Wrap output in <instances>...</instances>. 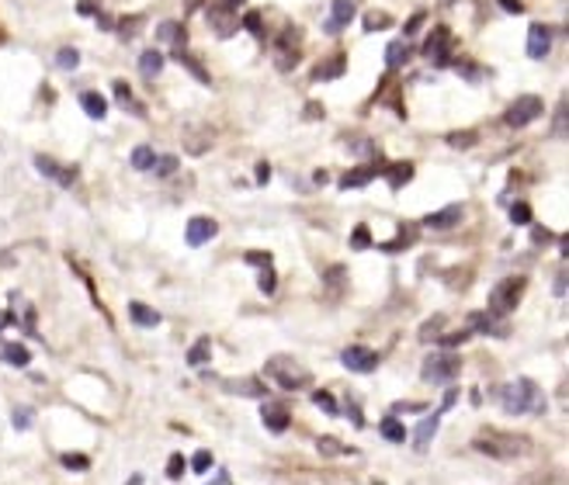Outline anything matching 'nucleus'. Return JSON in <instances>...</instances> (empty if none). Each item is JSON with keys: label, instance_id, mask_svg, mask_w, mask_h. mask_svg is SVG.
I'll list each match as a JSON object with an SVG mask.
<instances>
[{"label": "nucleus", "instance_id": "37", "mask_svg": "<svg viewBox=\"0 0 569 485\" xmlns=\"http://www.w3.org/2000/svg\"><path fill=\"white\" fill-rule=\"evenodd\" d=\"M181 63H184V67H188V70H191V73H194L198 80H202V83H212L209 70H206L202 63H198V60H191V55H188V52H181Z\"/></svg>", "mask_w": 569, "mask_h": 485}, {"label": "nucleus", "instance_id": "27", "mask_svg": "<svg viewBox=\"0 0 569 485\" xmlns=\"http://www.w3.org/2000/svg\"><path fill=\"white\" fill-rule=\"evenodd\" d=\"M445 326H448L445 316H431V320L423 323V330H420V340H423V344H435V340L445 333Z\"/></svg>", "mask_w": 569, "mask_h": 485}, {"label": "nucleus", "instance_id": "11", "mask_svg": "<svg viewBox=\"0 0 569 485\" xmlns=\"http://www.w3.org/2000/svg\"><path fill=\"white\" fill-rule=\"evenodd\" d=\"M351 21H355V0H333V4H330V18H327V24H323V32H327V36H340Z\"/></svg>", "mask_w": 569, "mask_h": 485}, {"label": "nucleus", "instance_id": "49", "mask_svg": "<svg viewBox=\"0 0 569 485\" xmlns=\"http://www.w3.org/2000/svg\"><path fill=\"white\" fill-rule=\"evenodd\" d=\"M320 454H345V447H340L337 441H327V437H320Z\"/></svg>", "mask_w": 569, "mask_h": 485}, {"label": "nucleus", "instance_id": "40", "mask_svg": "<svg viewBox=\"0 0 569 485\" xmlns=\"http://www.w3.org/2000/svg\"><path fill=\"white\" fill-rule=\"evenodd\" d=\"M184 468H188L184 454H170V462H167V478H181Z\"/></svg>", "mask_w": 569, "mask_h": 485}, {"label": "nucleus", "instance_id": "44", "mask_svg": "<svg viewBox=\"0 0 569 485\" xmlns=\"http://www.w3.org/2000/svg\"><path fill=\"white\" fill-rule=\"evenodd\" d=\"M191 468H194L198 475H206V472L212 468V454H209V451H198L194 458H191Z\"/></svg>", "mask_w": 569, "mask_h": 485}, {"label": "nucleus", "instance_id": "55", "mask_svg": "<svg viewBox=\"0 0 569 485\" xmlns=\"http://www.w3.org/2000/svg\"><path fill=\"white\" fill-rule=\"evenodd\" d=\"M420 21H423V14H413V18L407 21V36H413V32H417V28H420Z\"/></svg>", "mask_w": 569, "mask_h": 485}, {"label": "nucleus", "instance_id": "7", "mask_svg": "<svg viewBox=\"0 0 569 485\" xmlns=\"http://www.w3.org/2000/svg\"><path fill=\"white\" fill-rule=\"evenodd\" d=\"M538 115H542V98L525 94V98H518L515 104H510V108L503 111V125H507V129H525V125H531Z\"/></svg>", "mask_w": 569, "mask_h": 485}, {"label": "nucleus", "instance_id": "39", "mask_svg": "<svg viewBox=\"0 0 569 485\" xmlns=\"http://www.w3.org/2000/svg\"><path fill=\"white\" fill-rule=\"evenodd\" d=\"M258 284H261V292H264V295H271V292L278 289V274H274V267H271V264H268V267H261Z\"/></svg>", "mask_w": 569, "mask_h": 485}, {"label": "nucleus", "instance_id": "23", "mask_svg": "<svg viewBox=\"0 0 569 485\" xmlns=\"http://www.w3.org/2000/svg\"><path fill=\"white\" fill-rule=\"evenodd\" d=\"M80 108L88 111L91 119H104V115H108V101H104L98 91H83V94H80Z\"/></svg>", "mask_w": 569, "mask_h": 485}, {"label": "nucleus", "instance_id": "48", "mask_svg": "<svg viewBox=\"0 0 569 485\" xmlns=\"http://www.w3.org/2000/svg\"><path fill=\"white\" fill-rule=\"evenodd\" d=\"M497 4L507 11V14H521L525 11V4H521V0H497Z\"/></svg>", "mask_w": 569, "mask_h": 485}, {"label": "nucleus", "instance_id": "50", "mask_svg": "<svg viewBox=\"0 0 569 485\" xmlns=\"http://www.w3.org/2000/svg\"><path fill=\"white\" fill-rule=\"evenodd\" d=\"M455 403H459V388H448V392H445V403H441V413H448Z\"/></svg>", "mask_w": 569, "mask_h": 485}, {"label": "nucleus", "instance_id": "34", "mask_svg": "<svg viewBox=\"0 0 569 485\" xmlns=\"http://www.w3.org/2000/svg\"><path fill=\"white\" fill-rule=\"evenodd\" d=\"M312 403H317V406H320L323 413H330V416L340 413V410H337V398H333L330 392H323V388H320V392H312Z\"/></svg>", "mask_w": 569, "mask_h": 485}, {"label": "nucleus", "instance_id": "18", "mask_svg": "<svg viewBox=\"0 0 569 485\" xmlns=\"http://www.w3.org/2000/svg\"><path fill=\"white\" fill-rule=\"evenodd\" d=\"M410 55H413V49H410L407 42L396 39V42H389V46H386V67H389V70H400V67L410 60Z\"/></svg>", "mask_w": 569, "mask_h": 485}, {"label": "nucleus", "instance_id": "21", "mask_svg": "<svg viewBox=\"0 0 569 485\" xmlns=\"http://www.w3.org/2000/svg\"><path fill=\"white\" fill-rule=\"evenodd\" d=\"M222 388H230L237 395H250V398H264L268 388L258 382V378H240V382H222Z\"/></svg>", "mask_w": 569, "mask_h": 485}, {"label": "nucleus", "instance_id": "29", "mask_svg": "<svg viewBox=\"0 0 569 485\" xmlns=\"http://www.w3.org/2000/svg\"><path fill=\"white\" fill-rule=\"evenodd\" d=\"M4 361L14 364V367H28L32 354H28V347H21V344H8V347H4Z\"/></svg>", "mask_w": 569, "mask_h": 485}, {"label": "nucleus", "instance_id": "32", "mask_svg": "<svg viewBox=\"0 0 569 485\" xmlns=\"http://www.w3.org/2000/svg\"><path fill=\"white\" fill-rule=\"evenodd\" d=\"M476 142H479V135L469 129V132H451L448 135V146H455V150H469V146H476Z\"/></svg>", "mask_w": 569, "mask_h": 485}, {"label": "nucleus", "instance_id": "28", "mask_svg": "<svg viewBox=\"0 0 569 485\" xmlns=\"http://www.w3.org/2000/svg\"><path fill=\"white\" fill-rule=\"evenodd\" d=\"M469 330H479V333H497V323H493V316H490V312H472V316H469Z\"/></svg>", "mask_w": 569, "mask_h": 485}, {"label": "nucleus", "instance_id": "9", "mask_svg": "<svg viewBox=\"0 0 569 485\" xmlns=\"http://www.w3.org/2000/svg\"><path fill=\"white\" fill-rule=\"evenodd\" d=\"M423 55L435 67H448L451 63V36H448V28H435L431 39L423 42Z\"/></svg>", "mask_w": 569, "mask_h": 485}, {"label": "nucleus", "instance_id": "14", "mask_svg": "<svg viewBox=\"0 0 569 485\" xmlns=\"http://www.w3.org/2000/svg\"><path fill=\"white\" fill-rule=\"evenodd\" d=\"M261 420H264V426L271 434H284V431H289V423H292V410L284 403H264Z\"/></svg>", "mask_w": 569, "mask_h": 485}, {"label": "nucleus", "instance_id": "5", "mask_svg": "<svg viewBox=\"0 0 569 485\" xmlns=\"http://www.w3.org/2000/svg\"><path fill=\"white\" fill-rule=\"evenodd\" d=\"M264 375L274 378L281 388H302V385L309 382V371H306L296 357H289V354L271 357V361L264 364Z\"/></svg>", "mask_w": 569, "mask_h": 485}, {"label": "nucleus", "instance_id": "8", "mask_svg": "<svg viewBox=\"0 0 569 485\" xmlns=\"http://www.w3.org/2000/svg\"><path fill=\"white\" fill-rule=\"evenodd\" d=\"M216 236H219V222H216V219H209V215H191L188 230H184L188 246H206V243H212Z\"/></svg>", "mask_w": 569, "mask_h": 485}, {"label": "nucleus", "instance_id": "59", "mask_svg": "<svg viewBox=\"0 0 569 485\" xmlns=\"http://www.w3.org/2000/svg\"><path fill=\"white\" fill-rule=\"evenodd\" d=\"M268 174H271L268 163H261V166H258V184H268Z\"/></svg>", "mask_w": 569, "mask_h": 485}, {"label": "nucleus", "instance_id": "10", "mask_svg": "<svg viewBox=\"0 0 569 485\" xmlns=\"http://www.w3.org/2000/svg\"><path fill=\"white\" fill-rule=\"evenodd\" d=\"M552 39H556L552 28L542 24V21H535L528 28V55H531V60H546L549 49H552Z\"/></svg>", "mask_w": 569, "mask_h": 485}, {"label": "nucleus", "instance_id": "22", "mask_svg": "<svg viewBox=\"0 0 569 485\" xmlns=\"http://www.w3.org/2000/svg\"><path fill=\"white\" fill-rule=\"evenodd\" d=\"M129 316L136 326H160V312L150 309V305H142V302H132L129 305Z\"/></svg>", "mask_w": 569, "mask_h": 485}, {"label": "nucleus", "instance_id": "58", "mask_svg": "<svg viewBox=\"0 0 569 485\" xmlns=\"http://www.w3.org/2000/svg\"><path fill=\"white\" fill-rule=\"evenodd\" d=\"M351 423L358 426V431H361V426H365V416H361V410H358V406H351Z\"/></svg>", "mask_w": 569, "mask_h": 485}, {"label": "nucleus", "instance_id": "51", "mask_svg": "<svg viewBox=\"0 0 569 485\" xmlns=\"http://www.w3.org/2000/svg\"><path fill=\"white\" fill-rule=\"evenodd\" d=\"M122 39H132V32H139V18H122Z\"/></svg>", "mask_w": 569, "mask_h": 485}, {"label": "nucleus", "instance_id": "6", "mask_svg": "<svg viewBox=\"0 0 569 485\" xmlns=\"http://www.w3.org/2000/svg\"><path fill=\"white\" fill-rule=\"evenodd\" d=\"M302 55V32L299 28H284V32L274 39V67L278 70H296Z\"/></svg>", "mask_w": 569, "mask_h": 485}, {"label": "nucleus", "instance_id": "35", "mask_svg": "<svg viewBox=\"0 0 569 485\" xmlns=\"http://www.w3.org/2000/svg\"><path fill=\"white\" fill-rule=\"evenodd\" d=\"M150 170H157L160 178H170V174H174V170H178V156H157Z\"/></svg>", "mask_w": 569, "mask_h": 485}, {"label": "nucleus", "instance_id": "54", "mask_svg": "<svg viewBox=\"0 0 569 485\" xmlns=\"http://www.w3.org/2000/svg\"><path fill=\"white\" fill-rule=\"evenodd\" d=\"M531 236H535V243H538V246H546V243L552 240V233H549V230H535Z\"/></svg>", "mask_w": 569, "mask_h": 485}, {"label": "nucleus", "instance_id": "4", "mask_svg": "<svg viewBox=\"0 0 569 485\" xmlns=\"http://www.w3.org/2000/svg\"><path fill=\"white\" fill-rule=\"evenodd\" d=\"M528 292V277H503L497 281V289L490 292V316H510Z\"/></svg>", "mask_w": 569, "mask_h": 485}, {"label": "nucleus", "instance_id": "30", "mask_svg": "<svg viewBox=\"0 0 569 485\" xmlns=\"http://www.w3.org/2000/svg\"><path fill=\"white\" fill-rule=\"evenodd\" d=\"M209 351H212V340L202 336V340H198V344L188 351V364H206V361H209Z\"/></svg>", "mask_w": 569, "mask_h": 485}, {"label": "nucleus", "instance_id": "15", "mask_svg": "<svg viewBox=\"0 0 569 485\" xmlns=\"http://www.w3.org/2000/svg\"><path fill=\"white\" fill-rule=\"evenodd\" d=\"M441 416H445V413L438 410L435 416H427V420L417 426V431H413V451H420V454H423L427 447H431V441H435V434H438V423H441Z\"/></svg>", "mask_w": 569, "mask_h": 485}, {"label": "nucleus", "instance_id": "43", "mask_svg": "<svg viewBox=\"0 0 569 485\" xmlns=\"http://www.w3.org/2000/svg\"><path fill=\"white\" fill-rule=\"evenodd\" d=\"M240 21H243V28H250V32H253V36H258V39H264V24H261V14H258V11H250V14H243Z\"/></svg>", "mask_w": 569, "mask_h": 485}, {"label": "nucleus", "instance_id": "13", "mask_svg": "<svg viewBox=\"0 0 569 485\" xmlns=\"http://www.w3.org/2000/svg\"><path fill=\"white\" fill-rule=\"evenodd\" d=\"M36 166H39V174L52 178L60 188H73L77 184V166H60V163L49 160V156H36Z\"/></svg>", "mask_w": 569, "mask_h": 485}, {"label": "nucleus", "instance_id": "36", "mask_svg": "<svg viewBox=\"0 0 569 485\" xmlns=\"http://www.w3.org/2000/svg\"><path fill=\"white\" fill-rule=\"evenodd\" d=\"M389 24H392V18L382 14V11H372V14L365 18V28H368V32H382V28H389Z\"/></svg>", "mask_w": 569, "mask_h": 485}, {"label": "nucleus", "instance_id": "1", "mask_svg": "<svg viewBox=\"0 0 569 485\" xmlns=\"http://www.w3.org/2000/svg\"><path fill=\"white\" fill-rule=\"evenodd\" d=\"M500 406L510 416H521V413H546V395L531 378H518V382H507L497 388Z\"/></svg>", "mask_w": 569, "mask_h": 485}, {"label": "nucleus", "instance_id": "25", "mask_svg": "<svg viewBox=\"0 0 569 485\" xmlns=\"http://www.w3.org/2000/svg\"><path fill=\"white\" fill-rule=\"evenodd\" d=\"M382 437L392 441V444H403L410 434H407V426H403L400 420H396V416H386V420H382Z\"/></svg>", "mask_w": 569, "mask_h": 485}, {"label": "nucleus", "instance_id": "24", "mask_svg": "<svg viewBox=\"0 0 569 485\" xmlns=\"http://www.w3.org/2000/svg\"><path fill=\"white\" fill-rule=\"evenodd\" d=\"M345 70H348V60H345V55H333L330 63H323V67L312 70V77H317V80H337Z\"/></svg>", "mask_w": 569, "mask_h": 485}, {"label": "nucleus", "instance_id": "3", "mask_svg": "<svg viewBox=\"0 0 569 485\" xmlns=\"http://www.w3.org/2000/svg\"><path fill=\"white\" fill-rule=\"evenodd\" d=\"M462 371V357L455 354V347H441L423 361V382L427 385H451Z\"/></svg>", "mask_w": 569, "mask_h": 485}, {"label": "nucleus", "instance_id": "31", "mask_svg": "<svg viewBox=\"0 0 569 485\" xmlns=\"http://www.w3.org/2000/svg\"><path fill=\"white\" fill-rule=\"evenodd\" d=\"M129 160H132V166H136V170H150V166H153V160H157V153H153L150 146H136Z\"/></svg>", "mask_w": 569, "mask_h": 485}, {"label": "nucleus", "instance_id": "17", "mask_svg": "<svg viewBox=\"0 0 569 485\" xmlns=\"http://www.w3.org/2000/svg\"><path fill=\"white\" fill-rule=\"evenodd\" d=\"M379 174V170L376 166H355V170H348V174L345 178H340V188H345V191H355V188H365L368 181H372Z\"/></svg>", "mask_w": 569, "mask_h": 485}, {"label": "nucleus", "instance_id": "57", "mask_svg": "<svg viewBox=\"0 0 569 485\" xmlns=\"http://www.w3.org/2000/svg\"><path fill=\"white\" fill-rule=\"evenodd\" d=\"M77 14H94V4H91V0H80V4H77Z\"/></svg>", "mask_w": 569, "mask_h": 485}, {"label": "nucleus", "instance_id": "52", "mask_svg": "<svg viewBox=\"0 0 569 485\" xmlns=\"http://www.w3.org/2000/svg\"><path fill=\"white\" fill-rule=\"evenodd\" d=\"M247 264H258V267H268L271 256L268 253H247Z\"/></svg>", "mask_w": 569, "mask_h": 485}, {"label": "nucleus", "instance_id": "42", "mask_svg": "<svg viewBox=\"0 0 569 485\" xmlns=\"http://www.w3.org/2000/svg\"><path fill=\"white\" fill-rule=\"evenodd\" d=\"M351 246L355 250H368V246H372V233H368V225H358V230L351 233Z\"/></svg>", "mask_w": 569, "mask_h": 485}, {"label": "nucleus", "instance_id": "41", "mask_svg": "<svg viewBox=\"0 0 569 485\" xmlns=\"http://www.w3.org/2000/svg\"><path fill=\"white\" fill-rule=\"evenodd\" d=\"M56 63H60L63 70H73L80 63V52L77 49H60V52H56Z\"/></svg>", "mask_w": 569, "mask_h": 485}, {"label": "nucleus", "instance_id": "16", "mask_svg": "<svg viewBox=\"0 0 569 485\" xmlns=\"http://www.w3.org/2000/svg\"><path fill=\"white\" fill-rule=\"evenodd\" d=\"M462 222V205H448L441 212H431L423 219V225H431V230H448V225Z\"/></svg>", "mask_w": 569, "mask_h": 485}, {"label": "nucleus", "instance_id": "60", "mask_svg": "<svg viewBox=\"0 0 569 485\" xmlns=\"http://www.w3.org/2000/svg\"><path fill=\"white\" fill-rule=\"evenodd\" d=\"M0 39H4V36H0Z\"/></svg>", "mask_w": 569, "mask_h": 485}, {"label": "nucleus", "instance_id": "45", "mask_svg": "<svg viewBox=\"0 0 569 485\" xmlns=\"http://www.w3.org/2000/svg\"><path fill=\"white\" fill-rule=\"evenodd\" d=\"M510 222H515V225H528L531 222V205H515V209H510Z\"/></svg>", "mask_w": 569, "mask_h": 485}, {"label": "nucleus", "instance_id": "2", "mask_svg": "<svg viewBox=\"0 0 569 485\" xmlns=\"http://www.w3.org/2000/svg\"><path fill=\"white\" fill-rule=\"evenodd\" d=\"M476 451L490 454V458H497V462H515L531 451V441L521 434H487V437L476 441Z\"/></svg>", "mask_w": 569, "mask_h": 485}, {"label": "nucleus", "instance_id": "33", "mask_svg": "<svg viewBox=\"0 0 569 485\" xmlns=\"http://www.w3.org/2000/svg\"><path fill=\"white\" fill-rule=\"evenodd\" d=\"M63 468H70V472H88L91 468V458L88 454H63Z\"/></svg>", "mask_w": 569, "mask_h": 485}, {"label": "nucleus", "instance_id": "47", "mask_svg": "<svg viewBox=\"0 0 569 485\" xmlns=\"http://www.w3.org/2000/svg\"><path fill=\"white\" fill-rule=\"evenodd\" d=\"M247 0H216V8L212 11H226V14H233L237 8H243Z\"/></svg>", "mask_w": 569, "mask_h": 485}, {"label": "nucleus", "instance_id": "26", "mask_svg": "<svg viewBox=\"0 0 569 485\" xmlns=\"http://www.w3.org/2000/svg\"><path fill=\"white\" fill-rule=\"evenodd\" d=\"M157 39L167 42V46H181V42H184V32H181V24H178V21H163V24L157 28Z\"/></svg>", "mask_w": 569, "mask_h": 485}, {"label": "nucleus", "instance_id": "38", "mask_svg": "<svg viewBox=\"0 0 569 485\" xmlns=\"http://www.w3.org/2000/svg\"><path fill=\"white\" fill-rule=\"evenodd\" d=\"M116 94H119V101H122V108L126 111H136V115H142V108H139V101L129 94V88H126V83H116Z\"/></svg>", "mask_w": 569, "mask_h": 485}, {"label": "nucleus", "instance_id": "12", "mask_svg": "<svg viewBox=\"0 0 569 485\" xmlns=\"http://www.w3.org/2000/svg\"><path fill=\"white\" fill-rule=\"evenodd\" d=\"M340 361H345L348 371H358V375H368V371L379 367V354L368 351V347H348L345 354H340Z\"/></svg>", "mask_w": 569, "mask_h": 485}, {"label": "nucleus", "instance_id": "46", "mask_svg": "<svg viewBox=\"0 0 569 485\" xmlns=\"http://www.w3.org/2000/svg\"><path fill=\"white\" fill-rule=\"evenodd\" d=\"M32 420H36L32 410H14V413H11V423L18 426V431H28V426H32Z\"/></svg>", "mask_w": 569, "mask_h": 485}, {"label": "nucleus", "instance_id": "20", "mask_svg": "<svg viewBox=\"0 0 569 485\" xmlns=\"http://www.w3.org/2000/svg\"><path fill=\"white\" fill-rule=\"evenodd\" d=\"M160 70H163V52L160 49H147V52H142L139 55V73L142 77H160Z\"/></svg>", "mask_w": 569, "mask_h": 485}, {"label": "nucleus", "instance_id": "56", "mask_svg": "<svg viewBox=\"0 0 569 485\" xmlns=\"http://www.w3.org/2000/svg\"><path fill=\"white\" fill-rule=\"evenodd\" d=\"M556 295H559V299L566 295V271H559V277H556Z\"/></svg>", "mask_w": 569, "mask_h": 485}, {"label": "nucleus", "instance_id": "19", "mask_svg": "<svg viewBox=\"0 0 569 485\" xmlns=\"http://www.w3.org/2000/svg\"><path fill=\"white\" fill-rule=\"evenodd\" d=\"M386 178L392 188H407V181H413V160H400V163L386 166Z\"/></svg>", "mask_w": 569, "mask_h": 485}, {"label": "nucleus", "instance_id": "53", "mask_svg": "<svg viewBox=\"0 0 569 485\" xmlns=\"http://www.w3.org/2000/svg\"><path fill=\"white\" fill-rule=\"evenodd\" d=\"M556 135H566V104H559V119H556Z\"/></svg>", "mask_w": 569, "mask_h": 485}]
</instances>
